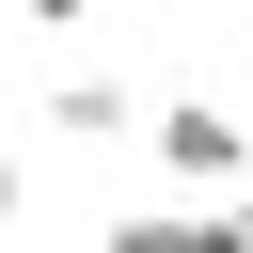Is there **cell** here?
<instances>
[{
  "instance_id": "3957f363",
  "label": "cell",
  "mask_w": 253,
  "mask_h": 253,
  "mask_svg": "<svg viewBox=\"0 0 253 253\" xmlns=\"http://www.w3.org/2000/svg\"><path fill=\"white\" fill-rule=\"evenodd\" d=\"M111 253H206V206H126Z\"/></svg>"
},
{
  "instance_id": "277c9868",
  "label": "cell",
  "mask_w": 253,
  "mask_h": 253,
  "mask_svg": "<svg viewBox=\"0 0 253 253\" xmlns=\"http://www.w3.org/2000/svg\"><path fill=\"white\" fill-rule=\"evenodd\" d=\"M16 221H32V158H0V237H16Z\"/></svg>"
},
{
  "instance_id": "6da1fadb",
  "label": "cell",
  "mask_w": 253,
  "mask_h": 253,
  "mask_svg": "<svg viewBox=\"0 0 253 253\" xmlns=\"http://www.w3.org/2000/svg\"><path fill=\"white\" fill-rule=\"evenodd\" d=\"M142 142H158V174H174L190 206H221V190H253V126H237L221 95H174V111L142 126Z\"/></svg>"
},
{
  "instance_id": "5b68a950",
  "label": "cell",
  "mask_w": 253,
  "mask_h": 253,
  "mask_svg": "<svg viewBox=\"0 0 253 253\" xmlns=\"http://www.w3.org/2000/svg\"><path fill=\"white\" fill-rule=\"evenodd\" d=\"M16 16H32V32H79V16H95V0H16Z\"/></svg>"
},
{
  "instance_id": "7a4b0ae2",
  "label": "cell",
  "mask_w": 253,
  "mask_h": 253,
  "mask_svg": "<svg viewBox=\"0 0 253 253\" xmlns=\"http://www.w3.org/2000/svg\"><path fill=\"white\" fill-rule=\"evenodd\" d=\"M142 111H126V79H63L47 95V142H126Z\"/></svg>"
}]
</instances>
